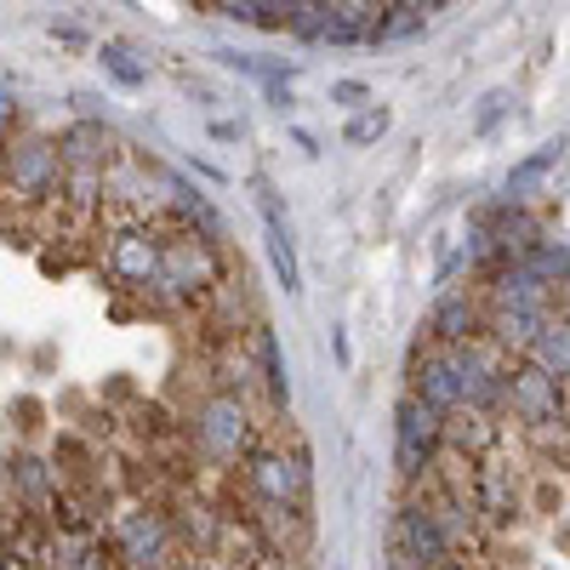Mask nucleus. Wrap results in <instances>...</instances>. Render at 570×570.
Listing matches in <instances>:
<instances>
[{
    "label": "nucleus",
    "instance_id": "1",
    "mask_svg": "<svg viewBox=\"0 0 570 570\" xmlns=\"http://www.w3.org/2000/svg\"><path fill=\"white\" fill-rule=\"evenodd\" d=\"M188 440H195V451L212 468H240L263 445L246 394H234V389H217V394H206L195 411H188Z\"/></svg>",
    "mask_w": 570,
    "mask_h": 570
},
{
    "label": "nucleus",
    "instance_id": "2",
    "mask_svg": "<svg viewBox=\"0 0 570 570\" xmlns=\"http://www.w3.org/2000/svg\"><path fill=\"white\" fill-rule=\"evenodd\" d=\"M0 195L18 206H46L63 195V149L58 137L40 131H12L0 142Z\"/></svg>",
    "mask_w": 570,
    "mask_h": 570
},
{
    "label": "nucleus",
    "instance_id": "3",
    "mask_svg": "<svg viewBox=\"0 0 570 570\" xmlns=\"http://www.w3.org/2000/svg\"><path fill=\"white\" fill-rule=\"evenodd\" d=\"M502 411L531 428V434H553V428H570V400H564V383L559 376H548L531 354L508 360L502 371Z\"/></svg>",
    "mask_w": 570,
    "mask_h": 570
},
{
    "label": "nucleus",
    "instance_id": "4",
    "mask_svg": "<svg viewBox=\"0 0 570 570\" xmlns=\"http://www.w3.org/2000/svg\"><path fill=\"white\" fill-rule=\"evenodd\" d=\"M109 548H115V564L120 570H171V559H177V525H171V513H160L149 502H131V508L115 513Z\"/></svg>",
    "mask_w": 570,
    "mask_h": 570
},
{
    "label": "nucleus",
    "instance_id": "5",
    "mask_svg": "<svg viewBox=\"0 0 570 570\" xmlns=\"http://www.w3.org/2000/svg\"><path fill=\"white\" fill-rule=\"evenodd\" d=\"M223 285V257H217V240L195 228H171L166 234V257H160V292L171 303H206Z\"/></svg>",
    "mask_w": 570,
    "mask_h": 570
},
{
    "label": "nucleus",
    "instance_id": "6",
    "mask_svg": "<svg viewBox=\"0 0 570 570\" xmlns=\"http://www.w3.org/2000/svg\"><path fill=\"white\" fill-rule=\"evenodd\" d=\"M160 257H166V228L155 223H115L109 246H104V274L120 292H160Z\"/></svg>",
    "mask_w": 570,
    "mask_h": 570
},
{
    "label": "nucleus",
    "instance_id": "7",
    "mask_svg": "<svg viewBox=\"0 0 570 570\" xmlns=\"http://www.w3.org/2000/svg\"><path fill=\"white\" fill-rule=\"evenodd\" d=\"M240 473H246V497L263 513L308 502V451H297V445H257L240 462Z\"/></svg>",
    "mask_w": 570,
    "mask_h": 570
},
{
    "label": "nucleus",
    "instance_id": "8",
    "mask_svg": "<svg viewBox=\"0 0 570 570\" xmlns=\"http://www.w3.org/2000/svg\"><path fill=\"white\" fill-rule=\"evenodd\" d=\"M445 422L451 416H440L434 405H422L416 394H405L394 405V468H400V480H422V473L440 462Z\"/></svg>",
    "mask_w": 570,
    "mask_h": 570
},
{
    "label": "nucleus",
    "instance_id": "9",
    "mask_svg": "<svg viewBox=\"0 0 570 570\" xmlns=\"http://www.w3.org/2000/svg\"><path fill=\"white\" fill-rule=\"evenodd\" d=\"M389 559L394 570H440L445 559H456L445 525H440V513L434 502H405L394 513V537H389Z\"/></svg>",
    "mask_w": 570,
    "mask_h": 570
},
{
    "label": "nucleus",
    "instance_id": "10",
    "mask_svg": "<svg viewBox=\"0 0 570 570\" xmlns=\"http://www.w3.org/2000/svg\"><path fill=\"white\" fill-rule=\"evenodd\" d=\"M451 365H456L462 411H473V416H502V371H508V360L480 337V343L451 348Z\"/></svg>",
    "mask_w": 570,
    "mask_h": 570
},
{
    "label": "nucleus",
    "instance_id": "11",
    "mask_svg": "<svg viewBox=\"0 0 570 570\" xmlns=\"http://www.w3.org/2000/svg\"><path fill=\"white\" fill-rule=\"evenodd\" d=\"M485 337V292L473 285H445L428 308V343L440 348H462V343H480Z\"/></svg>",
    "mask_w": 570,
    "mask_h": 570
},
{
    "label": "nucleus",
    "instance_id": "12",
    "mask_svg": "<svg viewBox=\"0 0 570 570\" xmlns=\"http://www.w3.org/2000/svg\"><path fill=\"white\" fill-rule=\"evenodd\" d=\"M405 394H416L422 405H434L440 416H456V411H462V389H456L451 348H440V343L416 348V360H411V389H405Z\"/></svg>",
    "mask_w": 570,
    "mask_h": 570
},
{
    "label": "nucleus",
    "instance_id": "13",
    "mask_svg": "<svg viewBox=\"0 0 570 570\" xmlns=\"http://www.w3.org/2000/svg\"><path fill=\"white\" fill-rule=\"evenodd\" d=\"M559 314V308H553ZM542 308H485V343L502 354V360H519V354H531L537 343V331L553 320Z\"/></svg>",
    "mask_w": 570,
    "mask_h": 570
},
{
    "label": "nucleus",
    "instance_id": "14",
    "mask_svg": "<svg viewBox=\"0 0 570 570\" xmlns=\"http://www.w3.org/2000/svg\"><path fill=\"white\" fill-rule=\"evenodd\" d=\"M473 513H485V525H513L519 513V491H513V473L502 462H480L473 468V485H468Z\"/></svg>",
    "mask_w": 570,
    "mask_h": 570
},
{
    "label": "nucleus",
    "instance_id": "15",
    "mask_svg": "<svg viewBox=\"0 0 570 570\" xmlns=\"http://www.w3.org/2000/svg\"><path fill=\"white\" fill-rule=\"evenodd\" d=\"M389 0H325V46H371V29L383 23Z\"/></svg>",
    "mask_w": 570,
    "mask_h": 570
},
{
    "label": "nucleus",
    "instance_id": "16",
    "mask_svg": "<svg viewBox=\"0 0 570 570\" xmlns=\"http://www.w3.org/2000/svg\"><path fill=\"white\" fill-rule=\"evenodd\" d=\"M7 485H12V497L29 508V513H46V508H58V468L52 462H40V456H12V468H7Z\"/></svg>",
    "mask_w": 570,
    "mask_h": 570
},
{
    "label": "nucleus",
    "instance_id": "17",
    "mask_svg": "<svg viewBox=\"0 0 570 570\" xmlns=\"http://www.w3.org/2000/svg\"><path fill=\"white\" fill-rule=\"evenodd\" d=\"M257 206H263V228H268V263H274V279L285 285V292H297V246H292V228H285L279 217V200H274V188L257 183Z\"/></svg>",
    "mask_w": 570,
    "mask_h": 570
},
{
    "label": "nucleus",
    "instance_id": "18",
    "mask_svg": "<svg viewBox=\"0 0 570 570\" xmlns=\"http://www.w3.org/2000/svg\"><path fill=\"white\" fill-rule=\"evenodd\" d=\"M58 149H63V166H91V171H109L115 160V131L104 120H75L63 137H58Z\"/></svg>",
    "mask_w": 570,
    "mask_h": 570
},
{
    "label": "nucleus",
    "instance_id": "19",
    "mask_svg": "<svg viewBox=\"0 0 570 570\" xmlns=\"http://www.w3.org/2000/svg\"><path fill=\"white\" fill-rule=\"evenodd\" d=\"M559 166H564V137H559V142H548V149H537V155H525V160H519V166L508 171V195H502V200L525 206V200L537 195V188H542Z\"/></svg>",
    "mask_w": 570,
    "mask_h": 570
},
{
    "label": "nucleus",
    "instance_id": "20",
    "mask_svg": "<svg viewBox=\"0 0 570 570\" xmlns=\"http://www.w3.org/2000/svg\"><path fill=\"white\" fill-rule=\"evenodd\" d=\"M531 360L548 371V376H559V383L570 389V314L559 308L542 331H537V343H531Z\"/></svg>",
    "mask_w": 570,
    "mask_h": 570
},
{
    "label": "nucleus",
    "instance_id": "21",
    "mask_svg": "<svg viewBox=\"0 0 570 570\" xmlns=\"http://www.w3.org/2000/svg\"><path fill=\"white\" fill-rule=\"evenodd\" d=\"M252 348H257V371H263L268 400H274V405H285V400H292V376H285V360H279V337H274V325H257Z\"/></svg>",
    "mask_w": 570,
    "mask_h": 570
},
{
    "label": "nucleus",
    "instance_id": "22",
    "mask_svg": "<svg viewBox=\"0 0 570 570\" xmlns=\"http://www.w3.org/2000/svg\"><path fill=\"white\" fill-rule=\"evenodd\" d=\"M98 63H104V75L109 80H120V86H149V58H137L131 46H120V40H104L98 46Z\"/></svg>",
    "mask_w": 570,
    "mask_h": 570
},
{
    "label": "nucleus",
    "instance_id": "23",
    "mask_svg": "<svg viewBox=\"0 0 570 570\" xmlns=\"http://www.w3.org/2000/svg\"><path fill=\"white\" fill-rule=\"evenodd\" d=\"M58 206H69V212L104 206V171H91V166H63V195H58Z\"/></svg>",
    "mask_w": 570,
    "mask_h": 570
},
{
    "label": "nucleus",
    "instance_id": "24",
    "mask_svg": "<svg viewBox=\"0 0 570 570\" xmlns=\"http://www.w3.org/2000/svg\"><path fill=\"white\" fill-rule=\"evenodd\" d=\"M422 29H428L422 12H411V7H389L383 23L371 29V46H394V40H411V35H422Z\"/></svg>",
    "mask_w": 570,
    "mask_h": 570
},
{
    "label": "nucleus",
    "instance_id": "25",
    "mask_svg": "<svg viewBox=\"0 0 570 570\" xmlns=\"http://www.w3.org/2000/svg\"><path fill=\"white\" fill-rule=\"evenodd\" d=\"M389 126H394V115H389L383 104H365V109H354V115H348L343 137L354 142V149H365V142H376V137H383Z\"/></svg>",
    "mask_w": 570,
    "mask_h": 570
},
{
    "label": "nucleus",
    "instance_id": "26",
    "mask_svg": "<svg viewBox=\"0 0 570 570\" xmlns=\"http://www.w3.org/2000/svg\"><path fill=\"white\" fill-rule=\"evenodd\" d=\"M285 35H297L308 46H325V0H297L292 23H285Z\"/></svg>",
    "mask_w": 570,
    "mask_h": 570
},
{
    "label": "nucleus",
    "instance_id": "27",
    "mask_svg": "<svg viewBox=\"0 0 570 570\" xmlns=\"http://www.w3.org/2000/svg\"><path fill=\"white\" fill-rule=\"evenodd\" d=\"M212 12H217V18H228V23H252V29H285L268 7H257V0H217Z\"/></svg>",
    "mask_w": 570,
    "mask_h": 570
},
{
    "label": "nucleus",
    "instance_id": "28",
    "mask_svg": "<svg viewBox=\"0 0 570 570\" xmlns=\"http://www.w3.org/2000/svg\"><path fill=\"white\" fill-rule=\"evenodd\" d=\"M331 104H343V109H365V104H371V86H365V80H337V86H331Z\"/></svg>",
    "mask_w": 570,
    "mask_h": 570
},
{
    "label": "nucleus",
    "instance_id": "29",
    "mask_svg": "<svg viewBox=\"0 0 570 570\" xmlns=\"http://www.w3.org/2000/svg\"><path fill=\"white\" fill-rule=\"evenodd\" d=\"M508 104H513L508 91H491V98L480 104V120H473V131H491V126H497V120L508 115Z\"/></svg>",
    "mask_w": 570,
    "mask_h": 570
},
{
    "label": "nucleus",
    "instance_id": "30",
    "mask_svg": "<svg viewBox=\"0 0 570 570\" xmlns=\"http://www.w3.org/2000/svg\"><path fill=\"white\" fill-rule=\"evenodd\" d=\"M18 131V104H7V98H0V142H7Z\"/></svg>",
    "mask_w": 570,
    "mask_h": 570
},
{
    "label": "nucleus",
    "instance_id": "31",
    "mask_svg": "<svg viewBox=\"0 0 570 570\" xmlns=\"http://www.w3.org/2000/svg\"><path fill=\"white\" fill-rule=\"evenodd\" d=\"M257 7H268L279 23H292V12H297V0H257Z\"/></svg>",
    "mask_w": 570,
    "mask_h": 570
},
{
    "label": "nucleus",
    "instance_id": "32",
    "mask_svg": "<svg viewBox=\"0 0 570 570\" xmlns=\"http://www.w3.org/2000/svg\"><path fill=\"white\" fill-rule=\"evenodd\" d=\"M389 7H411V12H422V18H428V12H440L445 0H389Z\"/></svg>",
    "mask_w": 570,
    "mask_h": 570
},
{
    "label": "nucleus",
    "instance_id": "33",
    "mask_svg": "<svg viewBox=\"0 0 570 570\" xmlns=\"http://www.w3.org/2000/svg\"><path fill=\"white\" fill-rule=\"evenodd\" d=\"M274 570H297V564H274Z\"/></svg>",
    "mask_w": 570,
    "mask_h": 570
},
{
    "label": "nucleus",
    "instance_id": "34",
    "mask_svg": "<svg viewBox=\"0 0 570 570\" xmlns=\"http://www.w3.org/2000/svg\"><path fill=\"white\" fill-rule=\"evenodd\" d=\"M0 570H12V564H0Z\"/></svg>",
    "mask_w": 570,
    "mask_h": 570
},
{
    "label": "nucleus",
    "instance_id": "35",
    "mask_svg": "<svg viewBox=\"0 0 570 570\" xmlns=\"http://www.w3.org/2000/svg\"><path fill=\"white\" fill-rule=\"evenodd\" d=\"M212 7H217V0H212Z\"/></svg>",
    "mask_w": 570,
    "mask_h": 570
}]
</instances>
